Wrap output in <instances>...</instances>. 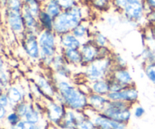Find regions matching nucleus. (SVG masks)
I'll return each mask as SVG.
<instances>
[{
  "instance_id": "nucleus-1",
  "label": "nucleus",
  "mask_w": 155,
  "mask_h": 129,
  "mask_svg": "<svg viewBox=\"0 0 155 129\" xmlns=\"http://www.w3.org/2000/svg\"><path fill=\"white\" fill-rule=\"evenodd\" d=\"M60 103L68 109L81 111L89 107L88 95L83 91L79 90L67 82H60L57 85Z\"/></svg>"
},
{
  "instance_id": "nucleus-2",
  "label": "nucleus",
  "mask_w": 155,
  "mask_h": 129,
  "mask_svg": "<svg viewBox=\"0 0 155 129\" xmlns=\"http://www.w3.org/2000/svg\"><path fill=\"white\" fill-rule=\"evenodd\" d=\"M82 20V11L77 6L61 12L54 20V30L59 34H65L74 30Z\"/></svg>"
},
{
  "instance_id": "nucleus-3",
  "label": "nucleus",
  "mask_w": 155,
  "mask_h": 129,
  "mask_svg": "<svg viewBox=\"0 0 155 129\" xmlns=\"http://www.w3.org/2000/svg\"><path fill=\"white\" fill-rule=\"evenodd\" d=\"M130 107L129 103L120 101H110L102 113L113 120L127 123L131 118Z\"/></svg>"
},
{
  "instance_id": "nucleus-4",
  "label": "nucleus",
  "mask_w": 155,
  "mask_h": 129,
  "mask_svg": "<svg viewBox=\"0 0 155 129\" xmlns=\"http://www.w3.org/2000/svg\"><path fill=\"white\" fill-rule=\"evenodd\" d=\"M39 47L41 48V54L44 60H48L52 62L53 56L55 52V39L54 33L50 30L42 32L39 38Z\"/></svg>"
},
{
  "instance_id": "nucleus-5",
  "label": "nucleus",
  "mask_w": 155,
  "mask_h": 129,
  "mask_svg": "<svg viewBox=\"0 0 155 129\" xmlns=\"http://www.w3.org/2000/svg\"><path fill=\"white\" fill-rule=\"evenodd\" d=\"M110 68V60L107 58L97 59L90 63L86 69V76L90 81L103 79Z\"/></svg>"
},
{
  "instance_id": "nucleus-6",
  "label": "nucleus",
  "mask_w": 155,
  "mask_h": 129,
  "mask_svg": "<svg viewBox=\"0 0 155 129\" xmlns=\"http://www.w3.org/2000/svg\"><path fill=\"white\" fill-rule=\"evenodd\" d=\"M107 98L110 101H120L133 104L139 99V92L133 86H128L120 92H109Z\"/></svg>"
},
{
  "instance_id": "nucleus-7",
  "label": "nucleus",
  "mask_w": 155,
  "mask_h": 129,
  "mask_svg": "<svg viewBox=\"0 0 155 129\" xmlns=\"http://www.w3.org/2000/svg\"><path fill=\"white\" fill-rule=\"evenodd\" d=\"M92 120L98 129H127V123L113 120L102 113H97Z\"/></svg>"
},
{
  "instance_id": "nucleus-8",
  "label": "nucleus",
  "mask_w": 155,
  "mask_h": 129,
  "mask_svg": "<svg viewBox=\"0 0 155 129\" xmlns=\"http://www.w3.org/2000/svg\"><path fill=\"white\" fill-rule=\"evenodd\" d=\"M64 106V104L60 102L58 103L54 101L48 102L47 105L46 113L47 118L50 122L58 126L67 111Z\"/></svg>"
},
{
  "instance_id": "nucleus-9",
  "label": "nucleus",
  "mask_w": 155,
  "mask_h": 129,
  "mask_svg": "<svg viewBox=\"0 0 155 129\" xmlns=\"http://www.w3.org/2000/svg\"><path fill=\"white\" fill-rule=\"evenodd\" d=\"M145 5L140 1L134 2L127 4L124 11L126 17L131 21H139L143 17Z\"/></svg>"
},
{
  "instance_id": "nucleus-10",
  "label": "nucleus",
  "mask_w": 155,
  "mask_h": 129,
  "mask_svg": "<svg viewBox=\"0 0 155 129\" xmlns=\"http://www.w3.org/2000/svg\"><path fill=\"white\" fill-rule=\"evenodd\" d=\"M109 102L110 100L107 98V96L98 95L94 92L89 94L88 95L89 107L98 113H102Z\"/></svg>"
},
{
  "instance_id": "nucleus-11",
  "label": "nucleus",
  "mask_w": 155,
  "mask_h": 129,
  "mask_svg": "<svg viewBox=\"0 0 155 129\" xmlns=\"http://www.w3.org/2000/svg\"><path fill=\"white\" fill-rule=\"evenodd\" d=\"M8 22L11 29L15 32H21L24 28V21L21 11H8Z\"/></svg>"
},
{
  "instance_id": "nucleus-12",
  "label": "nucleus",
  "mask_w": 155,
  "mask_h": 129,
  "mask_svg": "<svg viewBox=\"0 0 155 129\" xmlns=\"http://www.w3.org/2000/svg\"><path fill=\"white\" fill-rule=\"evenodd\" d=\"M39 44L33 33H30L26 37L24 42V48L27 54L32 58H37L39 56Z\"/></svg>"
},
{
  "instance_id": "nucleus-13",
  "label": "nucleus",
  "mask_w": 155,
  "mask_h": 129,
  "mask_svg": "<svg viewBox=\"0 0 155 129\" xmlns=\"http://www.w3.org/2000/svg\"><path fill=\"white\" fill-rule=\"evenodd\" d=\"M75 110L68 109L65 113L64 116L58 126L62 129H76L79 116L76 115Z\"/></svg>"
},
{
  "instance_id": "nucleus-14",
  "label": "nucleus",
  "mask_w": 155,
  "mask_h": 129,
  "mask_svg": "<svg viewBox=\"0 0 155 129\" xmlns=\"http://www.w3.org/2000/svg\"><path fill=\"white\" fill-rule=\"evenodd\" d=\"M81 54L83 61L86 63H92L98 56V49L92 44H86L82 48Z\"/></svg>"
},
{
  "instance_id": "nucleus-15",
  "label": "nucleus",
  "mask_w": 155,
  "mask_h": 129,
  "mask_svg": "<svg viewBox=\"0 0 155 129\" xmlns=\"http://www.w3.org/2000/svg\"><path fill=\"white\" fill-rule=\"evenodd\" d=\"M114 79L126 87L131 86L133 84V79H132L131 75L126 69H120L116 71L114 75Z\"/></svg>"
},
{
  "instance_id": "nucleus-16",
  "label": "nucleus",
  "mask_w": 155,
  "mask_h": 129,
  "mask_svg": "<svg viewBox=\"0 0 155 129\" xmlns=\"http://www.w3.org/2000/svg\"><path fill=\"white\" fill-rule=\"evenodd\" d=\"M22 15L23 18H24V24H25L26 27H27L31 32H33V30H36L38 25V23L36 20V18H35V17L32 15L31 12H30L27 8L24 7V5H23L22 8Z\"/></svg>"
},
{
  "instance_id": "nucleus-17",
  "label": "nucleus",
  "mask_w": 155,
  "mask_h": 129,
  "mask_svg": "<svg viewBox=\"0 0 155 129\" xmlns=\"http://www.w3.org/2000/svg\"><path fill=\"white\" fill-rule=\"evenodd\" d=\"M92 90L94 93L103 95V96H107V94L110 92L109 82L104 79L93 82V84L92 85Z\"/></svg>"
},
{
  "instance_id": "nucleus-18",
  "label": "nucleus",
  "mask_w": 155,
  "mask_h": 129,
  "mask_svg": "<svg viewBox=\"0 0 155 129\" xmlns=\"http://www.w3.org/2000/svg\"><path fill=\"white\" fill-rule=\"evenodd\" d=\"M37 86L42 92V95L49 97V98H52L53 96L55 95V92L51 85L44 77H39L38 79Z\"/></svg>"
},
{
  "instance_id": "nucleus-19",
  "label": "nucleus",
  "mask_w": 155,
  "mask_h": 129,
  "mask_svg": "<svg viewBox=\"0 0 155 129\" xmlns=\"http://www.w3.org/2000/svg\"><path fill=\"white\" fill-rule=\"evenodd\" d=\"M9 101H10L11 105H13L15 107L16 104H19V103L22 102L24 101V97H23L22 93L21 91L16 87H10L8 89L7 92H6Z\"/></svg>"
},
{
  "instance_id": "nucleus-20",
  "label": "nucleus",
  "mask_w": 155,
  "mask_h": 129,
  "mask_svg": "<svg viewBox=\"0 0 155 129\" xmlns=\"http://www.w3.org/2000/svg\"><path fill=\"white\" fill-rule=\"evenodd\" d=\"M61 43L66 48L78 49L80 47V42L74 35L64 34L61 38Z\"/></svg>"
},
{
  "instance_id": "nucleus-21",
  "label": "nucleus",
  "mask_w": 155,
  "mask_h": 129,
  "mask_svg": "<svg viewBox=\"0 0 155 129\" xmlns=\"http://www.w3.org/2000/svg\"><path fill=\"white\" fill-rule=\"evenodd\" d=\"M61 8L59 5L56 0H48L46 6H45V11L52 18H56L61 13Z\"/></svg>"
},
{
  "instance_id": "nucleus-22",
  "label": "nucleus",
  "mask_w": 155,
  "mask_h": 129,
  "mask_svg": "<svg viewBox=\"0 0 155 129\" xmlns=\"http://www.w3.org/2000/svg\"><path fill=\"white\" fill-rule=\"evenodd\" d=\"M76 129H97V128L93 121L85 114L79 116Z\"/></svg>"
},
{
  "instance_id": "nucleus-23",
  "label": "nucleus",
  "mask_w": 155,
  "mask_h": 129,
  "mask_svg": "<svg viewBox=\"0 0 155 129\" xmlns=\"http://www.w3.org/2000/svg\"><path fill=\"white\" fill-rule=\"evenodd\" d=\"M39 19L42 27H44L46 30L51 31V30L54 28L53 18L46 11H41L39 15Z\"/></svg>"
},
{
  "instance_id": "nucleus-24",
  "label": "nucleus",
  "mask_w": 155,
  "mask_h": 129,
  "mask_svg": "<svg viewBox=\"0 0 155 129\" xmlns=\"http://www.w3.org/2000/svg\"><path fill=\"white\" fill-rule=\"evenodd\" d=\"M65 57L74 63H80L83 60L81 52L77 49H71V48H66L65 50Z\"/></svg>"
},
{
  "instance_id": "nucleus-25",
  "label": "nucleus",
  "mask_w": 155,
  "mask_h": 129,
  "mask_svg": "<svg viewBox=\"0 0 155 129\" xmlns=\"http://www.w3.org/2000/svg\"><path fill=\"white\" fill-rule=\"evenodd\" d=\"M24 120L33 124H37L39 122V112L32 104H30L28 111L24 117Z\"/></svg>"
},
{
  "instance_id": "nucleus-26",
  "label": "nucleus",
  "mask_w": 155,
  "mask_h": 129,
  "mask_svg": "<svg viewBox=\"0 0 155 129\" xmlns=\"http://www.w3.org/2000/svg\"><path fill=\"white\" fill-rule=\"evenodd\" d=\"M24 6L27 8L35 18H39L41 11L37 0H24Z\"/></svg>"
},
{
  "instance_id": "nucleus-27",
  "label": "nucleus",
  "mask_w": 155,
  "mask_h": 129,
  "mask_svg": "<svg viewBox=\"0 0 155 129\" xmlns=\"http://www.w3.org/2000/svg\"><path fill=\"white\" fill-rule=\"evenodd\" d=\"M29 107H30V104H27V103L22 101V102L16 104L14 107V111L16 112L21 119H24V117H25L26 114H27V111L29 110Z\"/></svg>"
},
{
  "instance_id": "nucleus-28",
  "label": "nucleus",
  "mask_w": 155,
  "mask_h": 129,
  "mask_svg": "<svg viewBox=\"0 0 155 129\" xmlns=\"http://www.w3.org/2000/svg\"><path fill=\"white\" fill-rule=\"evenodd\" d=\"M145 75L155 85V62L150 63L145 67Z\"/></svg>"
},
{
  "instance_id": "nucleus-29",
  "label": "nucleus",
  "mask_w": 155,
  "mask_h": 129,
  "mask_svg": "<svg viewBox=\"0 0 155 129\" xmlns=\"http://www.w3.org/2000/svg\"><path fill=\"white\" fill-rule=\"evenodd\" d=\"M108 82L109 87H110V92H120V91L123 90L124 89L127 88L126 86H124V85L120 83L119 82L115 80L114 79H113L110 80V81H108Z\"/></svg>"
},
{
  "instance_id": "nucleus-30",
  "label": "nucleus",
  "mask_w": 155,
  "mask_h": 129,
  "mask_svg": "<svg viewBox=\"0 0 155 129\" xmlns=\"http://www.w3.org/2000/svg\"><path fill=\"white\" fill-rule=\"evenodd\" d=\"M7 4L9 10L22 11V3L21 0H7Z\"/></svg>"
},
{
  "instance_id": "nucleus-31",
  "label": "nucleus",
  "mask_w": 155,
  "mask_h": 129,
  "mask_svg": "<svg viewBox=\"0 0 155 129\" xmlns=\"http://www.w3.org/2000/svg\"><path fill=\"white\" fill-rule=\"evenodd\" d=\"M6 120L10 124V125H14L15 124L18 123L21 120V118L20 117V116L16 112L13 111L7 115V116H6Z\"/></svg>"
},
{
  "instance_id": "nucleus-32",
  "label": "nucleus",
  "mask_w": 155,
  "mask_h": 129,
  "mask_svg": "<svg viewBox=\"0 0 155 129\" xmlns=\"http://www.w3.org/2000/svg\"><path fill=\"white\" fill-rule=\"evenodd\" d=\"M86 33V27L83 24H79L74 30H73V34L77 38H82L85 36Z\"/></svg>"
},
{
  "instance_id": "nucleus-33",
  "label": "nucleus",
  "mask_w": 155,
  "mask_h": 129,
  "mask_svg": "<svg viewBox=\"0 0 155 129\" xmlns=\"http://www.w3.org/2000/svg\"><path fill=\"white\" fill-rule=\"evenodd\" d=\"M61 8L64 10L71 8L75 6V1L74 0H56Z\"/></svg>"
},
{
  "instance_id": "nucleus-34",
  "label": "nucleus",
  "mask_w": 155,
  "mask_h": 129,
  "mask_svg": "<svg viewBox=\"0 0 155 129\" xmlns=\"http://www.w3.org/2000/svg\"><path fill=\"white\" fill-rule=\"evenodd\" d=\"M9 104H10V101L8 98L7 94L2 92L1 97H0V106L5 107V108H7Z\"/></svg>"
},
{
  "instance_id": "nucleus-35",
  "label": "nucleus",
  "mask_w": 155,
  "mask_h": 129,
  "mask_svg": "<svg viewBox=\"0 0 155 129\" xmlns=\"http://www.w3.org/2000/svg\"><path fill=\"white\" fill-rule=\"evenodd\" d=\"M95 41H96V43H98V45H100V46H104L105 44L107 43V38L104 35L99 33L96 35Z\"/></svg>"
},
{
  "instance_id": "nucleus-36",
  "label": "nucleus",
  "mask_w": 155,
  "mask_h": 129,
  "mask_svg": "<svg viewBox=\"0 0 155 129\" xmlns=\"http://www.w3.org/2000/svg\"><path fill=\"white\" fill-rule=\"evenodd\" d=\"M145 110L142 106H138L137 107H136L134 110V116L136 118H142V116L145 115Z\"/></svg>"
},
{
  "instance_id": "nucleus-37",
  "label": "nucleus",
  "mask_w": 155,
  "mask_h": 129,
  "mask_svg": "<svg viewBox=\"0 0 155 129\" xmlns=\"http://www.w3.org/2000/svg\"><path fill=\"white\" fill-rule=\"evenodd\" d=\"M137 1H140V0H114L115 4L120 8H122L123 9L124 8L126 5L129 3L131 2H137Z\"/></svg>"
},
{
  "instance_id": "nucleus-38",
  "label": "nucleus",
  "mask_w": 155,
  "mask_h": 129,
  "mask_svg": "<svg viewBox=\"0 0 155 129\" xmlns=\"http://www.w3.org/2000/svg\"><path fill=\"white\" fill-rule=\"evenodd\" d=\"M147 19L153 26H155V9H151L147 14Z\"/></svg>"
},
{
  "instance_id": "nucleus-39",
  "label": "nucleus",
  "mask_w": 155,
  "mask_h": 129,
  "mask_svg": "<svg viewBox=\"0 0 155 129\" xmlns=\"http://www.w3.org/2000/svg\"><path fill=\"white\" fill-rule=\"evenodd\" d=\"M1 85L2 89L3 88H5L8 85V78L6 76V74H5L3 73L2 69H1Z\"/></svg>"
},
{
  "instance_id": "nucleus-40",
  "label": "nucleus",
  "mask_w": 155,
  "mask_h": 129,
  "mask_svg": "<svg viewBox=\"0 0 155 129\" xmlns=\"http://www.w3.org/2000/svg\"><path fill=\"white\" fill-rule=\"evenodd\" d=\"M94 4L96 7L99 8H103L107 5V0H95Z\"/></svg>"
},
{
  "instance_id": "nucleus-41",
  "label": "nucleus",
  "mask_w": 155,
  "mask_h": 129,
  "mask_svg": "<svg viewBox=\"0 0 155 129\" xmlns=\"http://www.w3.org/2000/svg\"><path fill=\"white\" fill-rule=\"evenodd\" d=\"M24 129H39V126L36 124L31 123L27 121H24Z\"/></svg>"
},
{
  "instance_id": "nucleus-42",
  "label": "nucleus",
  "mask_w": 155,
  "mask_h": 129,
  "mask_svg": "<svg viewBox=\"0 0 155 129\" xmlns=\"http://www.w3.org/2000/svg\"><path fill=\"white\" fill-rule=\"evenodd\" d=\"M6 116H7V110L5 107L0 106V119L1 120H3L5 118H6Z\"/></svg>"
},
{
  "instance_id": "nucleus-43",
  "label": "nucleus",
  "mask_w": 155,
  "mask_h": 129,
  "mask_svg": "<svg viewBox=\"0 0 155 129\" xmlns=\"http://www.w3.org/2000/svg\"><path fill=\"white\" fill-rule=\"evenodd\" d=\"M145 4L149 8V10L155 9V0H145Z\"/></svg>"
},
{
  "instance_id": "nucleus-44",
  "label": "nucleus",
  "mask_w": 155,
  "mask_h": 129,
  "mask_svg": "<svg viewBox=\"0 0 155 129\" xmlns=\"http://www.w3.org/2000/svg\"><path fill=\"white\" fill-rule=\"evenodd\" d=\"M151 36L155 42V26H152L151 29Z\"/></svg>"
},
{
  "instance_id": "nucleus-45",
  "label": "nucleus",
  "mask_w": 155,
  "mask_h": 129,
  "mask_svg": "<svg viewBox=\"0 0 155 129\" xmlns=\"http://www.w3.org/2000/svg\"><path fill=\"white\" fill-rule=\"evenodd\" d=\"M97 129H98V128H97Z\"/></svg>"
}]
</instances>
